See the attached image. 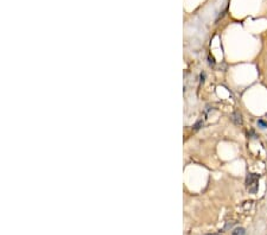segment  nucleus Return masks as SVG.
Instances as JSON below:
<instances>
[{
    "instance_id": "nucleus-1",
    "label": "nucleus",
    "mask_w": 267,
    "mask_h": 235,
    "mask_svg": "<svg viewBox=\"0 0 267 235\" xmlns=\"http://www.w3.org/2000/svg\"><path fill=\"white\" fill-rule=\"evenodd\" d=\"M260 180V176L258 173H248L246 178V186L248 189L249 194H256L258 191V183Z\"/></svg>"
},
{
    "instance_id": "nucleus-2",
    "label": "nucleus",
    "mask_w": 267,
    "mask_h": 235,
    "mask_svg": "<svg viewBox=\"0 0 267 235\" xmlns=\"http://www.w3.org/2000/svg\"><path fill=\"white\" fill-rule=\"evenodd\" d=\"M230 119H232V121L235 125H242V115H241V113H239V112H234V113L232 114Z\"/></svg>"
},
{
    "instance_id": "nucleus-3",
    "label": "nucleus",
    "mask_w": 267,
    "mask_h": 235,
    "mask_svg": "<svg viewBox=\"0 0 267 235\" xmlns=\"http://www.w3.org/2000/svg\"><path fill=\"white\" fill-rule=\"evenodd\" d=\"M246 234V229L242 228V227H238L235 228L233 232H232V235H245Z\"/></svg>"
},
{
    "instance_id": "nucleus-4",
    "label": "nucleus",
    "mask_w": 267,
    "mask_h": 235,
    "mask_svg": "<svg viewBox=\"0 0 267 235\" xmlns=\"http://www.w3.org/2000/svg\"><path fill=\"white\" fill-rule=\"evenodd\" d=\"M202 126H203V121H202V120H199V121H197L196 124H195V126H194V129H195V131H198V129H199Z\"/></svg>"
},
{
    "instance_id": "nucleus-5",
    "label": "nucleus",
    "mask_w": 267,
    "mask_h": 235,
    "mask_svg": "<svg viewBox=\"0 0 267 235\" xmlns=\"http://www.w3.org/2000/svg\"><path fill=\"white\" fill-rule=\"evenodd\" d=\"M258 125L261 126V128H267V124L264 120H258Z\"/></svg>"
},
{
    "instance_id": "nucleus-6",
    "label": "nucleus",
    "mask_w": 267,
    "mask_h": 235,
    "mask_svg": "<svg viewBox=\"0 0 267 235\" xmlns=\"http://www.w3.org/2000/svg\"><path fill=\"white\" fill-rule=\"evenodd\" d=\"M208 61H209V64H210V65H214V64H215V61H214V58H212V57H210V56L208 57Z\"/></svg>"
},
{
    "instance_id": "nucleus-7",
    "label": "nucleus",
    "mask_w": 267,
    "mask_h": 235,
    "mask_svg": "<svg viewBox=\"0 0 267 235\" xmlns=\"http://www.w3.org/2000/svg\"><path fill=\"white\" fill-rule=\"evenodd\" d=\"M235 223H236V222H229V223H227V224H225V229H228L229 227H232V226L235 224Z\"/></svg>"
},
{
    "instance_id": "nucleus-8",
    "label": "nucleus",
    "mask_w": 267,
    "mask_h": 235,
    "mask_svg": "<svg viewBox=\"0 0 267 235\" xmlns=\"http://www.w3.org/2000/svg\"><path fill=\"white\" fill-rule=\"evenodd\" d=\"M205 235H222V234H220V233H212V234H211V233H209V234H205Z\"/></svg>"
}]
</instances>
